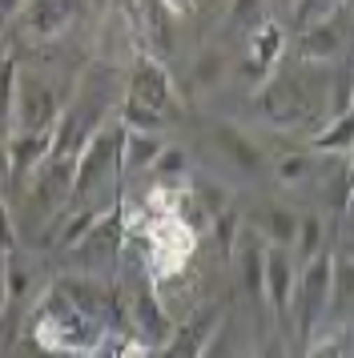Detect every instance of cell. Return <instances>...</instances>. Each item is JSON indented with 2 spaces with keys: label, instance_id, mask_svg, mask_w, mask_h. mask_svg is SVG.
Segmentation results:
<instances>
[{
  "label": "cell",
  "instance_id": "1",
  "mask_svg": "<svg viewBox=\"0 0 354 358\" xmlns=\"http://www.w3.org/2000/svg\"><path fill=\"white\" fill-rule=\"evenodd\" d=\"M32 342L41 346V350H48V355H89L97 342L105 338V326L93 322L89 314H80L69 298H61V294L48 286L45 298L36 302V310H32Z\"/></svg>",
  "mask_w": 354,
  "mask_h": 358
},
{
  "label": "cell",
  "instance_id": "2",
  "mask_svg": "<svg viewBox=\"0 0 354 358\" xmlns=\"http://www.w3.org/2000/svg\"><path fill=\"white\" fill-rule=\"evenodd\" d=\"M330 310H334V302H330V250H326V254H318L314 262H306L298 270L294 298H290V310H286V318H294V326H298L302 346H310L322 334Z\"/></svg>",
  "mask_w": 354,
  "mask_h": 358
},
{
  "label": "cell",
  "instance_id": "3",
  "mask_svg": "<svg viewBox=\"0 0 354 358\" xmlns=\"http://www.w3.org/2000/svg\"><path fill=\"white\" fill-rule=\"evenodd\" d=\"M121 137H125V129L117 121L97 125L89 133V141L80 145L77 162H73V189H69V197H89L113 173H121Z\"/></svg>",
  "mask_w": 354,
  "mask_h": 358
},
{
  "label": "cell",
  "instance_id": "4",
  "mask_svg": "<svg viewBox=\"0 0 354 358\" xmlns=\"http://www.w3.org/2000/svg\"><path fill=\"white\" fill-rule=\"evenodd\" d=\"M125 322H129V338L137 342V346H145V350H161L177 326L169 318V310L161 306V294L153 290V282H141L137 290H129Z\"/></svg>",
  "mask_w": 354,
  "mask_h": 358
},
{
  "label": "cell",
  "instance_id": "5",
  "mask_svg": "<svg viewBox=\"0 0 354 358\" xmlns=\"http://www.w3.org/2000/svg\"><path fill=\"white\" fill-rule=\"evenodd\" d=\"M61 101L45 81H16V105H13V133H45L57 125Z\"/></svg>",
  "mask_w": 354,
  "mask_h": 358
},
{
  "label": "cell",
  "instance_id": "6",
  "mask_svg": "<svg viewBox=\"0 0 354 358\" xmlns=\"http://www.w3.org/2000/svg\"><path fill=\"white\" fill-rule=\"evenodd\" d=\"M125 97L141 101V105L157 109V113H165V109L174 105V101H177V89H174V81H169L165 65H161V57H153V52H145V49L133 52V69H129V93H125Z\"/></svg>",
  "mask_w": 354,
  "mask_h": 358
},
{
  "label": "cell",
  "instance_id": "7",
  "mask_svg": "<svg viewBox=\"0 0 354 358\" xmlns=\"http://www.w3.org/2000/svg\"><path fill=\"white\" fill-rule=\"evenodd\" d=\"M257 113L274 129H290L306 117V93L290 77H266L257 85Z\"/></svg>",
  "mask_w": 354,
  "mask_h": 358
},
{
  "label": "cell",
  "instance_id": "8",
  "mask_svg": "<svg viewBox=\"0 0 354 358\" xmlns=\"http://www.w3.org/2000/svg\"><path fill=\"white\" fill-rule=\"evenodd\" d=\"M222 318H225L222 302H206V306H197L181 326H174L169 342L161 346V358H201L206 342L213 338V330H218Z\"/></svg>",
  "mask_w": 354,
  "mask_h": 358
},
{
  "label": "cell",
  "instance_id": "9",
  "mask_svg": "<svg viewBox=\"0 0 354 358\" xmlns=\"http://www.w3.org/2000/svg\"><path fill=\"white\" fill-rule=\"evenodd\" d=\"M80 4L85 0H24V8H20V17H24V33L32 41H57L73 29V20H77Z\"/></svg>",
  "mask_w": 354,
  "mask_h": 358
},
{
  "label": "cell",
  "instance_id": "10",
  "mask_svg": "<svg viewBox=\"0 0 354 358\" xmlns=\"http://www.w3.org/2000/svg\"><path fill=\"white\" fill-rule=\"evenodd\" d=\"M52 153V129L45 133H8V185H29L45 169Z\"/></svg>",
  "mask_w": 354,
  "mask_h": 358
},
{
  "label": "cell",
  "instance_id": "11",
  "mask_svg": "<svg viewBox=\"0 0 354 358\" xmlns=\"http://www.w3.org/2000/svg\"><path fill=\"white\" fill-rule=\"evenodd\" d=\"M294 282H298V266L290 258L286 245H266V270H262V302L286 318L290 298H294Z\"/></svg>",
  "mask_w": 354,
  "mask_h": 358
},
{
  "label": "cell",
  "instance_id": "12",
  "mask_svg": "<svg viewBox=\"0 0 354 358\" xmlns=\"http://www.w3.org/2000/svg\"><path fill=\"white\" fill-rule=\"evenodd\" d=\"M209 141H213V149L225 157V165H234L241 178H257L262 169H266V157H262V145H257L254 137L246 129H238V125H229V121H222V125H213L209 129Z\"/></svg>",
  "mask_w": 354,
  "mask_h": 358
},
{
  "label": "cell",
  "instance_id": "13",
  "mask_svg": "<svg viewBox=\"0 0 354 358\" xmlns=\"http://www.w3.org/2000/svg\"><path fill=\"white\" fill-rule=\"evenodd\" d=\"M234 270H238V286L250 302H262V270H266V242H257L250 234H241L234 242Z\"/></svg>",
  "mask_w": 354,
  "mask_h": 358
},
{
  "label": "cell",
  "instance_id": "14",
  "mask_svg": "<svg viewBox=\"0 0 354 358\" xmlns=\"http://www.w3.org/2000/svg\"><path fill=\"white\" fill-rule=\"evenodd\" d=\"M338 52H342V29H338L334 17L310 24V29H302V36H298V57H302V61H334Z\"/></svg>",
  "mask_w": 354,
  "mask_h": 358
},
{
  "label": "cell",
  "instance_id": "15",
  "mask_svg": "<svg viewBox=\"0 0 354 358\" xmlns=\"http://www.w3.org/2000/svg\"><path fill=\"white\" fill-rule=\"evenodd\" d=\"M318 254H326V222H322V213H302L298 217V229H294V245H290V258L294 266L302 270L306 262H314Z\"/></svg>",
  "mask_w": 354,
  "mask_h": 358
},
{
  "label": "cell",
  "instance_id": "16",
  "mask_svg": "<svg viewBox=\"0 0 354 358\" xmlns=\"http://www.w3.org/2000/svg\"><path fill=\"white\" fill-rule=\"evenodd\" d=\"M282 49H286V33H282V24H278V20H257L254 24V41H250V61H254L266 77H270V69L278 65Z\"/></svg>",
  "mask_w": 354,
  "mask_h": 358
},
{
  "label": "cell",
  "instance_id": "17",
  "mask_svg": "<svg viewBox=\"0 0 354 358\" xmlns=\"http://www.w3.org/2000/svg\"><path fill=\"white\" fill-rule=\"evenodd\" d=\"M165 137H153V133H125L121 137V173H141L157 162Z\"/></svg>",
  "mask_w": 354,
  "mask_h": 358
},
{
  "label": "cell",
  "instance_id": "18",
  "mask_svg": "<svg viewBox=\"0 0 354 358\" xmlns=\"http://www.w3.org/2000/svg\"><path fill=\"white\" fill-rule=\"evenodd\" d=\"M310 149H314V153H338V157H346L354 149V113L330 117L326 129H322L318 137H310Z\"/></svg>",
  "mask_w": 354,
  "mask_h": 358
},
{
  "label": "cell",
  "instance_id": "19",
  "mask_svg": "<svg viewBox=\"0 0 354 358\" xmlns=\"http://www.w3.org/2000/svg\"><path fill=\"white\" fill-rule=\"evenodd\" d=\"M141 17H145V33L153 41L157 52H174L177 36H174V13L161 0H141Z\"/></svg>",
  "mask_w": 354,
  "mask_h": 358
},
{
  "label": "cell",
  "instance_id": "20",
  "mask_svg": "<svg viewBox=\"0 0 354 358\" xmlns=\"http://www.w3.org/2000/svg\"><path fill=\"white\" fill-rule=\"evenodd\" d=\"M117 125H121L125 133H153V137H161L165 113H157V109H149V105H141V101L125 97L121 105H117Z\"/></svg>",
  "mask_w": 354,
  "mask_h": 358
},
{
  "label": "cell",
  "instance_id": "21",
  "mask_svg": "<svg viewBox=\"0 0 354 358\" xmlns=\"http://www.w3.org/2000/svg\"><path fill=\"white\" fill-rule=\"evenodd\" d=\"M294 229H298V213L290 206H266L262 210V238L266 245H294Z\"/></svg>",
  "mask_w": 354,
  "mask_h": 358
},
{
  "label": "cell",
  "instance_id": "22",
  "mask_svg": "<svg viewBox=\"0 0 354 358\" xmlns=\"http://www.w3.org/2000/svg\"><path fill=\"white\" fill-rule=\"evenodd\" d=\"M149 169H153L161 181H181L185 173H190V153H185L181 145H169V141H165L161 153H157V162L149 165Z\"/></svg>",
  "mask_w": 354,
  "mask_h": 358
},
{
  "label": "cell",
  "instance_id": "23",
  "mask_svg": "<svg viewBox=\"0 0 354 358\" xmlns=\"http://www.w3.org/2000/svg\"><path fill=\"white\" fill-rule=\"evenodd\" d=\"M209 226H213V238H218V250H222L225 258L234 254V242H238V234H241V213L229 206V210H218L213 217H209Z\"/></svg>",
  "mask_w": 354,
  "mask_h": 358
},
{
  "label": "cell",
  "instance_id": "24",
  "mask_svg": "<svg viewBox=\"0 0 354 358\" xmlns=\"http://www.w3.org/2000/svg\"><path fill=\"white\" fill-rule=\"evenodd\" d=\"M310 173H314V165H310L306 153H286V157H278V165H274V178L282 181V185H302Z\"/></svg>",
  "mask_w": 354,
  "mask_h": 358
},
{
  "label": "cell",
  "instance_id": "25",
  "mask_svg": "<svg viewBox=\"0 0 354 358\" xmlns=\"http://www.w3.org/2000/svg\"><path fill=\"white\" fill-rule=\"evenodd\" d=\"M290 8H294V24H298V29H310V24H318V20L334 17V4H326V0H294Z\"/></svg>",
  "mask_w": 354,
  "mask_h": 358
},
{
  "label": "cell",
  "instance_id": "26",
  "mask_svg": "<svg viewBox=\"0 0 354 358\" xmlns=\"http://www.w3.org/2000/svg\"><path fill=\"white\" fill-rule=\"evenodd\" d=\"M306 358H346V334L342 330H334V334L322 330L318 338L306 346Z\"/></svg>",
  "mask_w": 354,
  "mask_h": 358
},
{
  "label": "cell",
  "instance_id": "27",
  "mask_svg": "<svg viewBox=\"0 0 354 358\" xmlns=\"http://www.w3.org/2000/svg\"><path fill=\"white\" fill-rule=\"evenodd\" d=\"M0 250H4V254L16 250V217H13V210H8L4 197H0Z\"/></svg>",
  "mask_w": 354,
  "mask_h": 358
},
{
  "label": "cell",
  "instance_id": "28",
  "mask_svg": "<svg viewBox=\"0 0 354 358\" xmlns=\"http://www.w3.org/2000/svg\"><path fill=\"white\" fill-rule=\"evenodd\" d=\"M262 17V0H234L229 8V24H257Z\"/></svg>",
  "mask_w": 354,
  "mask_h": 358
},
{
  "label": "cell",
  "instance_id": "29",
  "mask_svg": "<svg viewBox=\"0 0 354 358\" xmlns=\"http://www.w3.org/2000/svg\"><path fill=\"white\" fill-rule=\"evenodd\" d=\"M222 57H218V52H206V57H201V61H197V81L201 85H209V81H218V73H222Z\"/></svg>",
  "mask_w": 354,
  "mask_h": 358
},
{
  "label": "cell",
  "instance_id": "30",
  "mask_svg": "<svg viewBox=\"0 0 354 358\" xmlns=\"http://www.w3.org/2000/svg\"><path fill=\"white\" fill-rule=\"evenodd\" d=\"M20 8H24V0H0V24L13 20V17H20Z\"/></svg>",
  "mask_w": 354,
  "mask_h": 358
},
{
  "label": "cell",
  "instance_id": "31",
  "mask_svg": "<svg viewBox=\"0 0 354 358\" xmlns=\"http://www.w3.org/2000/svg\"><path fill=\"white\" fill-rule=\"evenodd\" d=\"M0 181H8V137H0Z\"/></svg>",
  "mask_w": 354,
  "mask_h": 358
},
{
  "label": "cell",
  "instance_id": "32",
  "mask_svg": "<svg viewBox=\"0 0 354 358\" xmlns=\"http://www.w3.org/2000/svg\"><path fill=\"white\" fill-rule=\"evenodd\" d=\"M161 4H165L174 17H181V13H190V8H193V0H161Z\"/></svg>",
  "mask_w": 354,
  "mask_h": 358
},
{
  "label": "cell",
  "instance_id": "33",
  "mask_svg": "<svg viewBox=\"0 0 354 358\" xmlns=\"http://www.w3.org/2000/svg\"><path fill=\"white\" fill-rule=\"evenodd\" d=\"M4 310H8V286H4V274H0V318H4Z\"/></svg>",
  "mask_w": 354,
  "mask_h": 358
},
{
  "label": "cell",
  "instance_id": "34",
  "mask_svg": "<svg viewBox=\"0 0 354 358\" xmlns=\"http://www.w3.org/2000/svg\"><path fill=\"white\" fill-rule=\"evenodd\" d=\"M278 4H286V8H290V4H294V0H278Z\"/></svg>",
  "mask_w": 354,
  "mask_h": 358
},
{
  "label": "cell",
  "instance_id": "35",
  "mask_svg": "<svg viewBox=\"0 0 354 358\" xmlns=\"http://www.w3.org/2000/svg\"><path fill=\"white\" fill-rule=\"evenodd\" d=\"M326 4H334V8H338V4H342V0H326Z\"/></svg>",
  "mask_w": 354,
  "mask_h": 358
}]
</instances>
